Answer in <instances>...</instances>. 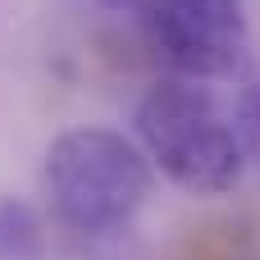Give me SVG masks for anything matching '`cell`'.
<instances>
[{
  "mask_svg": "<svg viewBox=\"0 0 260 260\" xmlns=\"http://www.w3.org/2000/svg\"><path fill=\"white\" fill-rule=\"evenodd\" d=\"M137 137L146 155L192 197H219L242 174V142L219 101L183 78L146 87L137 101Z\"/></svg>",
  "mask_w": 260,
  "mask_h": 260,
  "instance_id": "obj_1",
  "label": "cell"
},
{
  "mask_svg": "<svg viewBox=\"0 0 260 260\" xmlns=\"http://www.w3.org/2000/svg\"><path fill=\"white\" fill-rule=\"evenodd\" d=\"M55 215L78 233H119L151 192L146 155L110 128H69L46 151Z\"/></svg>",
  "mask_w": 260,
  "mask_h": 260,
  "instance_id": "obj_2",
  "label": "cell"
},
{
  "mask_svg": "<svg viewBox=\"0 0 260 260\" xmlns=\"http://www.w3.org/2000/svg\"><path fill=\"white\" fill-rule=\"evenodd\" d=\"M151 32L187 78H224L247 50L242 0H151Z\"/></svg>",
  "mask_w": 260,
  "mask_h": 260,
  "instance_id": "obj_3",
  "label": "cell"
},
{
  "mask_svg": "<svg viewBox=\"0 0 260 260\" xmlns=\"http://www.w3.org/2000/svg\"><path fill=\"white\" fill-rule=\"evenodd\" d=\"M251 123H256V133H260V91L251 96Z\"/></svg>",
  "mask_w": 260,
  "mask_h": 260,
  "instance_id": "obj_4",
  "label": "cell"
}]
</instances>
